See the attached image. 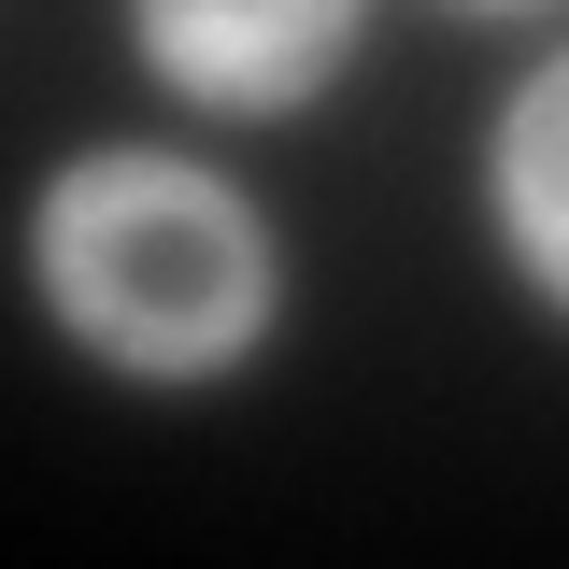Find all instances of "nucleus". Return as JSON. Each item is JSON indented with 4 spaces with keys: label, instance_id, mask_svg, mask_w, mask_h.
Segmentation results:
<instances>
[{
    "label": "nucleus",
    "instance_id": "obj_1",
    "mask_svg": "<svg viewBox=\"0 0 569 569\" xmlns=\"http://www.w3.org/2000/svg\"><path fill=\"white\" fill-rule=\"evenodd\" d=\"M43 313L100 370L142 385H213L271 328V228L242 186H213L200 157L157 142H100L43 186Z\"/></svg>",
    "mask_w": 569,
    "mask_h": 569
},
{
    "label": "nucleus",
    "instance_id": "obj_2",
    "mask_svg": "<svg viewBox=\"0 0 569 569\" xmlns=\"http://www.w3.org/2000/svg\"><path fill=\"white\" fill-rule=\"evenodd\" d=\"M356 14L370 0H142L129 29H142V71L213 114H299L356 58Z\"/></svg>",
    "mask_w": 569,
    "mask_h": 569
},
{
    "label": "nucleus",
    "instance_id": "obj_3",
    "mask_svg": "<svg viewBox=\"0 0 569 569\" xmlns=\"http://www.w3.org/2000/svg\"><path fill=\"white\" fill-rule=\"evenodd\" d=\"M556 114H569V86L541 71L527 100H512V129H498V228H512V257H527V284L556 299L569 271V200H556Z\"/></svg>",
    "mask_w": 569,
    "mask_h": 569
},
{
    "label": "nucleus",
    "instance_id": "obj_4",
    "mask_svg": "<svg viewBox=\"0 0 569 569\" xmlns=\"http://www.w3.org/2000/svg\"><path fill=\"white\" fill-rule=\"evenodd\" d=\"M470 14H498V0H470Z\"/></svg>",
    "mask_w": 569,
    "mask_h": 569
}]
</instances>
